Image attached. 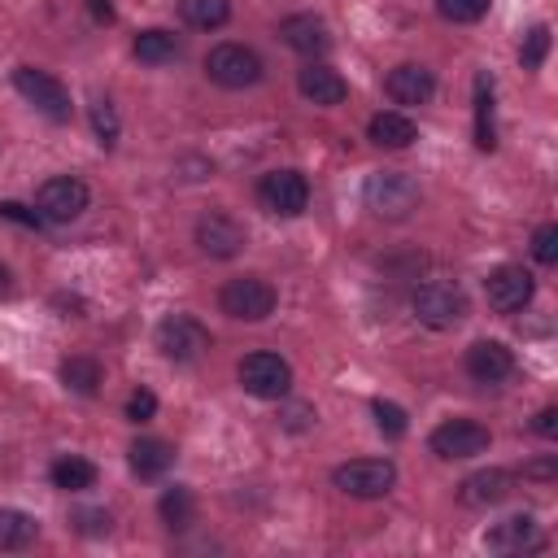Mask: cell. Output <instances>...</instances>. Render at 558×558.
Here are the masks:
<instances>
[{"instance_id":"1","label":"cell","mask_w":558,"mask_h":558,"mask_svg":"<svg viewBox=\"0 0 558 558\" xmlns=\"http://www.w3.org/2000/svg\"><path fill=\"white\" fill-rule=\"evenodd\" d=\"M362 201H366V209H371L375 218L401 222V218H410V214L418 209L423 192H418L414 174H405V170H375V174L362 183Z\"/></svg>"},{"instance_id":"2","label":"cell","mask_w":558,"mask_h":558,"mask_svg":"<svg viewBox=\"0 0 558 558\" xmlns=\"http://www.w3.org/2000/svg\"><path fill=\"white\" fill-rule=\"evenodd\" d=\"M410 310H414V318H418L423 327L449 331V327H458V323L471 314V301H466V292H462L453 279H427V283L414 288Z\"/></svg>"},{"instance_id":"3","label":"cell","mask_w":558,"mask_h":558,"mask_svg":"<svg viewBox=\"0 0 558 558\" xmlns=\"http://www.w3.org/2000/svg\"><path fill=\"white\" fill-rule=\"evenodd\" d=\"M275 288L262 279V275H240V279H227L222 292H218V310L235 323H262L275 314Z\"/></svg>"},{"instance_id":"4","label":"cell","mask_w":558,"mask_h":558,"mask_svg":"<svg viewBox=\"0 0 558 558\" xmlns=\"http://www.w3.org/2000/svg\"><path fill=\"white\" fill-rule=\"evenodd\" d=\"M331 484L344 493V497H362V501H375V497H388L392 484H397V466L388 458H353V462H340L331 471Z\"/></svg>"},{"instance_id":"5","label":"cell","mask_w":558,"mask_h":558,"mask_svg":"<svg viewBox=\"0 0 558 558\" xmlns=\"http://www.w3.org/2000/svg\"><path fill=\"white\" fill-rule=\"evenodd\" d=\"M235 375H240V388L253 392V397H262V401H279V397H288V388H292V366H288L279 353H270V349L244 353Z\"/></svg>"},{"instance_id":"6","label":"cell","mask_w":558,"mask_h":558,"mask_svg":"<svg viewBox=\"0 0 558 558\" xmlns=\"http://www.w3.org/2000/svg\"><path fill=\"white\" fill-rule=\"evenodd\" d=\"M205 74H209L218 87L240 92V87H253V83L266 74V65H262V57H257L253 48H244V44H214L209 57H205Z\"/></svg>"},{"instance_id":"7","label":"cell","mask_w":558,"mask_h":558,"mask_svg":"<svg viewBox=\"0 0 558 558\" xmlns=\"http://www.w3.org/2000/svg\"><path fill=\"white\" fill-rule=\"evenodd\" d=\"M13 87L48 118V122H70L74 118V105H70V92L61 78H52L48 70H35V65H17L13 70Z\"/></svg>"},{"instance_id":"8","label":"cell","mask_w":558,"mask_h":558,"mask_svg":"<svg viewBox=\"0 0 558 558\" xmlns=\"http://www.w3.org/2000/svg\"><path fill=\"white\" fill-rule=\"evenodd\" d=\"M257 205L275 218H296L310 205V179L301 170H266L257 179Z\"/></svg>"},{"instance_id":"9","label":"cell","mask_w":558,"mask_h":558,"mask_svg":"<svg viewBox=\"0 0 558 558\" xmlns=\"http://www.w3.org/2000/svg\"><path fill=\"white\" fill-rule=\"evenodd\" d=\"M87 201H92V192H87V183L74 179V174H52V179L35 192V209H39L44 222H74V218L87 209Z\"/></svg>"},{"instance_id":"10","label":"cell","mask_w":558,"mask_h":558,"mask_svg":"<svg viewBox=\"0 0 558 558\" xmlns=\"http://www.w3.org/2000/svg\"><path fill=\"white\" fill-rule=\"evenodd\" d=\"M427 445H432L436 458L458 462V458H480V453L493 445V436H488V427L475 423V418H445V423L427 436Z\"/></svg>"},{"instance_id":"11","label":"cell","mask_w":558,"mask_h":558,"mask_svg":"<svg viewBox=\"0 0 558 558\" xmlns=\"http://www.w3.org/2000/svg\"><path fill=\"white\" fill-rule=\"evenodd\" d=\"M157 349L170 362H192V357H201L209 349V331L192 314H170V318L157 323Z\"/></svg>"},{"instance_id":"12","label":"cell","mask_w":558,"mask_h":558,"mask_svg":"<svg viewBox=\"0 0 558 558\" xmlns=\"http://www.w3.org/2000/svg\"><path fill=\"white\" fill-rule=\"evenodd\" d=\"M532 292H536V279L523 266H497L484 279V296L497 314H519L532 301Z\"/></svg>"},{"instance_id":"13","label":"cell","mask_w":558,"mask_h":558,"mask_svg":"<svg viewBox=\"0 0 558 558\" xmlns=\"http://www.w3.org/2000/svg\"><path fill=\"white\" fill-rule=\"evenodd\" d=\"M196 244H201L205 257L227 262V257H235V253L248 244V231H244V222H235L231 214L214 209V214H205V218L196 222Z\"/></svg>"},{"instance_id":"14","label":"cell","mask_w":558,"mask_h":558,"mask_svg":"<svg viewBox=\"0 0 558 558\" xmlns=\"http://www.w3.org/2000/svg\"><path fill=\"white\" fill-rule=\"evenodd\" d=\"M484 545L493 554H532V549L545 545V536H541L532 514H510V519H501V523H493L484 532Z\"/></svg>"},{"instance_id":"15","label":"cell","mask_w":558,"mask_h":558,"mask_svg":"<svg viewBox=\"0 0 558 558\" xmlns=\"http://www.w3.org/2000/svg\"><path fill=\"white\" fill-rule=\"evenodd\" d=\"M514 371V353L501 340H475L466 349V375L475 384H501Z\"/></svg>"},{"instance_id":"16","label":"cell","mask_w":558,"mask_h":558,"mask_svg":"<svg viewBox=\"0 0 558 558\" xmlns=\"http://www.w3.org/2000/svg\"><path fill=\"white\" fill-rule=\"evenodd\" d=\"M279 35L288 39V48H296L301 57H323L331 48V35H327V22L314 17V13H292L279 22Z\"/></svg>"},{"instance_id":"17","label":"cell","mask_w":558,"mask_h":558,"mask_svg":"<svg viewBox=\"0 0 558 558\" xmlns=\"http://www.w3.org/2000/svg\"><path fill=\"white\" fill-rule=\"evenodd\" d=\"M510 488H514V475L501 466H488V471H475L458 484V501L462 506H497L510 497Z\"/></svg>"},{"instance_id":"18","label":"cell","mask_w":558,"mask_h":558,"mask_svg":"<svg viewBox=\"0 0 558 558\" xmlns=\"http://www.w3.org/2000/svg\"><path fill=\"white\" fill-rule=\"evenodd\" d=\"M384 87H388V96H392L397 105H427L432 92H436V78H432L427 65L405 61V65L388 70V83H384Z\"/></svg>"},{"instance_id":"19","label":"cell","mask_w":558,"mask_h":558,"mask_svg":"<svg viewBox=\"0 0 558 558\" xmlns=\"http://www.w3.org/2000/svg\"><path fill=\"white\" fill-rule=\"evenodd\" d=\"M296 87H301V96L305 100H314V105H340L344 96H349V83L331 70V65H323V61H310L301 74H296Z\"/></svg>"},{"instance_id":"20","label":"cell","mask_w":558,"mask_h":558,"mask_svg":"<svg viewBox=\"0 0 558 558\" xmlns=\"http://www.w3.org/2000/svg\"><path fill=\"white\" fill-rule=\"evenodd\" d=\"M126 458H131V471L140 480H161L174 466V445L161 436H140V440H131Z\"/></svg>"},{"instance_id":"21","label":"cell","mask_w":558,"mask_h":558,"mask_svg":"<svg viewBox=\"0 0 558 558\" xmlns=\"http://www.w3.org/2000/svg\"><path fill=\"white\" fill-rule=\"evenodd\" d=\"M366 135H371V144H379V148H410V144L418 140V126H414L410 113L384 109V113H375V118L366 122Z\"/></svg>"},{"instance_id":"22","label":"cell","mask_w":558,"mask_h":558,"mask_svg":"<svg viewBox=\"0 0 558 558\" xmlns=\"http://www.w3.org/2000/svg\"><path fill=\"white\" fill-rule=\"evenodd\" d=\"M497 105V96H493V74L488 70H480L475 74V148L480 153H493L497 148V122H493V109Z\"/></svg>"},{"instance_id":"23","label":"cell","mask_w":558,"mask_h":558,"mask_svg":"<svg viewBox=\"0 0 558 558\" xmlns=\"http://www.w3.org/2000/svg\"><path fill=\"white\" fill-rule=\"evenodd\" d=\"M48 480H52V488H61V493H83V488L96 484V462H87V458H78V453H61V458L48 466Z\"/></svg>"},{"instance_id":"24","label":"cell","mask_w":558,"mask_h":558,"mask_svg":"<svg viewBox=\"0 0 558 558\" xmlns=\"http://www.w3.org/2000/svg\"><path fill=\"white\" fill-rule=\"evenodd\" d=\"M131 48H135V57H140L144 65H166V61H174V57L183 52V44L174 39V31H161V26L140 31Z\"/></svg>"},{"instance_id":"25","label":"cell","mask_w":558,"mask_h":558,"mask_svg":"<svg viewBox=\"0 0 558 558\" xmlns=\"http://www.w3.org/2000/svg\"><path fill=\"white\" fill-rule=\"evenodd\" d=\"M157 514H161V523L166 527H187L192 519H196V497H192V488L187 484H170L161 497H157Z\"/></svg>"},{"instance_id":"26","label":"cell","mask_w":558,"mask_h":558,"mask_svg":"<svg viewBox=\"0 0 558 558\" xmlns=\"http://www.w3.org/2000/svg\"><path fill=\"white\" fill-rule=\"evenodd\" d=\"M35 536H39L35 514L0 506V549H26V545H35Z\"/></svg>"},{"instance_id":"27","label":"cell","mask_w":558,"mask_h":558,"mask_svg":"<svg viewBox=\"0 0 558 558\" xmlns=\"http://www.w3.org/2000/svg\"><path fill=\"white\" fill-rule=\"evenodd\" d=\"M100 379H105V375H100V362H96V357L74 353V357L61 362V384H65L70 392H78V397H96Z\"/></svg>"},{"instance_id":"28","label":"cell","mask_w":558,"mask_h":558,"mask_svg":"<svg viewBox=\"0 0 558 558\" xmlns=\"http://www.w3.org/2000/svg\"><path fill=\"white\" fill-rule=\"evenodd\" d=\"M179 17L196 31H218V26H227L231 4L227 0H179Z\"/></svg>"},{"instance_id":"29","label":"cell","mask_w":558,"mask_h":558,"mask_svg":"<svg viewBox=\"0 0 558 558\" xmlns=\"http://www.w3.org/2000/svg\"><path fill=\"white\" fill-rule=\"evenodd\" d=\"M371 414H375V427L388 436V440H401L405 432H410V418H405V410L397 405V401H371Z\"/></svg>"},{"instance_id":"30","label":"cell","mask_w":558,"mask_h":558,"mask_svg":"<svg viewBox=\"0 0 558 558\" xmlns=\"http://www.w3.org/2000/svg\"><path fill=\"white\" fill-rule=\"evenodd\" d=\"M493 0H436V13L453 26H466V22H480L488 13Z\"/></svg>"},{"instance_id":"31","label":"cell","mask_w":558,"mask_h":558,"mask_svg":"<svg viewBox=\"0 0 558 558\" xmlns=\"http://www.w3.org/2000/svg\"><path fill=\"white\" fill-rule=\"evenodd\" d=\"M92 126H96V140L105 148L118 144V109H113V100H105V96L92 100Z\"/></svg>"},{"instance_id":"32","label":"cell","mask_w":558,"mask_h":558,"mask_svg":"<svg viewBox=\"0 0 558 558\" xmlns=\"http://www.w3.org/2000/svg\"><path fill=\"white\" fill-rule=\"evenodd\" d=\"M545 52H549V26L541 22V26L527 31V39H523V48H519V61H523L527 70H536V65L545 61Z\"/></svg>"},{"instance_id":"33","label":"cell","mask_w":558,"mask_h":558,"mask_svg":"<svg viewBox=\"0 0 558 558\" xmlns=\"http://www.w3.org/2000/svg\"><path fill=\"white\" fill-rule=\"evenodd\" d=\"M532 257H536L541 266H554V262H558V227H554V222H541V227L532 231Z\"/></svg>"},{"instance_id":"34","label":"cell","mask_w":558,"mask_h":558,"mask_svg":"<svg viewBox=\"0 0 558 558\" xmlns=\"http://www.w3.org/2000/svg\"><path fill=\"white\" fill-rule=\"evenodd\" d=\"M157 414V397L148 392V388H135L131 397H126V418L131 423H148Z\"/></svg>"},{"instance_id":"35","label":"cell","mask_w":558,"mask_h":558,"mask_svg":"<svg viewBox=\"0 0 558 558\" xmlns=\"http://www.w3.org/2000/svg\"><path fill=\"white\" fill-rule=\"evenodd\" d=\"M0 218H13V222H22V227H31V231L44 227L39 209H26V205H17V201H0Z\"/></svg>"},{"instance_id":"36","label":"cell","mask_w":558,"mask_h":558,"mask_svg":"<svg viewBox=\"0 0 558 558\" xmlns=\"http://www.w3.org/2000/svg\"><path fill=\"white\" fill-rule=\"evenodd\" d=\"M74 519H78L83 532H109V514H105V510H83V514H74Z\"/></svg>"},{"instance_id":"37","label":"cell","mask_w":558,"mask_h":558,"mask_svg":"<svg viewBox=\"0 0 558 558\" xmlns=\"http://www.w3.org/2000/svg\"><path fill=\"white\" fill-rule=\"evenodd\" d=\"M532 427H536V436H545V440H549V436L558 432V410H554V405H545V410L536 414V423H532Z\"/></svg>"},{"instance_id":"38","label":"cell","mask_w":558,"mask_h":558,"mask_svg":"<svg viewBox=\"0 0 558 558\" xmlns=\"http://www.w3.org/2000/svg\"><path fill=\"white\" fill-rule=\"evenodd\" d=\"M310 418H318V414H314V410H310V405H292V410H288V418H283V423H288V427H305V423H310Z\"/></svg>"},{"instance_id":"39","label":"cell","mask_w":558,"mask_h":558,"mask_svg":"<svg viewBox=\"0 0 558 558\" xmlns=\"http://www.w3.org/2000/svg\"><path fill=\"white\" fill-rule=\"evenodd\" d=\"M523 475H532V480H549V475H554V462H549V458H545V462H532Z\"/></svg>"},{"instance_id":"40","label":"cell","mask_w":558,"mask_h":558,"mask_svg":"<svg viewBox=\"0 0 558 558\" xmlns=\"http://www.w3.org/2000/svg\"><path fill=\"white\" fill-rule=\"evenodd\" d=\"M92 13H96L100 22H109V17H113V9H109V0H92Z\"/></svg>"},{"instance_id":"41","label":"cell","mask_w":558,"mask_h":558,"mask_svg":"<svg viewBox=\"0 0 558 558\" xmlns=\"http://www.w3.org/2000/svg\"><path fill=\"white\" fill-rule=\"evenodd\" d=\"M0 292H9V270L0 266Z\"/></svg>"}]
</instances>
